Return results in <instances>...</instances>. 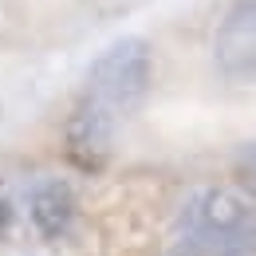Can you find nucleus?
Instances as JSON below:
<instances>
[{
    "instance_id": "nucleus-6",
    "label": "nucleus",
    "mask_w": 256,
    "mask_h": 256,
    "mask_svg": "<svg viewBox=\"0 0 256 256\" xmlns=\"http://www.w3.org/2000/svg\"><path fill=\"white\" fill-rule=\"evenodd\" d=\"M12 224H16V205H12V197H8V193L0 190V240H8Z\"/></svg>"
},
{
    "instance_id": "nucleus-2",
    "label": "nucleus",
    "mask_w": 256,
    "mask_h": 256,
    "mask_svg": "<svg viewBox=\"0 0 256 256\" xmlns=\"http://www.w3.org/2000/svg\"><path fill=\"white\" fill-rule=\"evenodd\" d=\"M150 79H154V52L142 36H122L110 48H102L95 64L87 67V83H83V102L98 106L102 114H110L114 122H122L134 114L146 95H150Z\"/></svg>"
},
{
    "instance_id": "nucleus-4",
    "label": "nucleus",
    "mask_w": 256,
    "mask_h": 256,
    "mask_svg": "<svg viewBox=\"0 0 256 256\" xmlns=\"http://www.w3.org/2000/svg\"><path fill=\"white\" fill-rule=\"evenodd\" d=\"M114 134H118V122L79 98L64 130V150L83 174H98L114 154Z\"/></svg>"
},
{
    "instance_id": "nucleus-7",
    "label": "nucleus",
    "mask_w": 256,
    "mask_h": 256,
    "mask_svg": "<svg viewBox=\"0 0 256 256\" xmlns=\"http://www.w3.org/2000/svg\"><path fill=\"white\" fill-rule=\"evenodd\" d=\"M240 166H244V170H248V174L256 178V142L248 146V150H244V154H240Z\"/></svg>"
},
{
    "instance_id": "nucleus-1",
    "label": "nucleus",
    "mask_w": 256,
    "mask_h": 256,
    "mask_svg": "<svg viewBox=\"0 0 256 256\" xmlns=\"http://www.w3.org/2000/svg\"><path fill=\"white\" fill-rule=\"evenodd\" d=\"M166 256H256V205L228 186L190 193L170 224Z\"/></svg>"
},
{
    "instance_id": "nucleus-3",
    "label": "nucleus",
    "mask_w": 256,
    "mask_h": 256,
    "mask_svg": "<svg viewBox=\"0 0 256 256\" xmlns=\"http://www.w3.org/2000/svg\"><path fill=\"white\" fill-rule=\"evenodd\" d=\"M213 60L224 79H256V0H232L213 32Z\"/></svg>"
},
{
    "instance_id": "nucleus-5",
    "label": "nucleus",
    "mask_w": 256,
    "mask_h": 256,
    "mask_svg": "<svg viewBox=\"0 0 256 256\" xmlns=\"http://www.w3.org/2000/svg\"><path fill=\"white\" fill-rule=\"evenodd\" d=\"M28 217L32 228L44 240L64 236L67 224L75 221V190L67 186L64 178H40L28 190Z\"/></svg>"
}]
</instances>
